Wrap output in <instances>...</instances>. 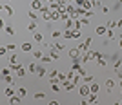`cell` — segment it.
Returning <instances> with one entry per match:
<instances>
[{"instance_id": "1", "label": "cell", "mask_w": 122, "mask_h": 105, "mask_svg": "<svg viewBox=\"0 0 122 105\" xmlns=\"http://www.w3.org/2000/svg\"><path fill=\"white\" fill-rule=\"evenodd\" d=\"M40 15H42V18H44L46 22H53V11H51L47 5L40 9Z\"/></svg>"}, {"instance_id": "2", "label": "cell", "mask_w": 122, "mask_h": 105, "mask_svg": "<svg viewBox=\"0 0 122 105\" xmlns=\"http://www.w3.org/2000/svg\"><path fill=\"white\" fill-rule=\"evenodd\" d=\"M89 94H91L89 85H87V83H82V85H80V89H78V96H80V98H87Z\"/></svg>"}, {"instance_id": "3", "label": "cell", "mask_w": 122, "mask_h": 105, "mask_svg": "<svg viewBox=\"0 0 122 105\" xmlns=\"http://www.w3.org/2000/svg\"><path fill=\"white\" fill-rule=\"evenodd\" d=\"M91 42H93V38H91V36H89V38H86V40L82 42V44H78V51H80L82 55L89 51V44H91Z\"/></svg>"}, {"instance_id": "4", "label": "cell", "mask_w": 122, "mask_h": 105, "mask_svg": "<svg viewBox=\"0 0 122 105\" xmlns=\"http://www.w3.org/2000/svg\"><path fill=\"white\" fill-rule=\"evenodd\" d=\"M33 42H35V44H42V42H44V35L38 33V31H35V33H33Z\"/></svg>"}, {"instance_id": "5", "label": "cell", "mask_w": 122, "mask_h": 105, "mask_svg": "<svg viewBox=\"0 0 122 105\" xmlns=\"http://www.w3.org/2000/svg\"><path fill=\"white\" fill-rule=\"evenodd\" d=\"M31 9L33 11H40L42 9V0H31Z\"/></svg>"}, {"instance_id": "6", "label": "cell", "mask_w": 122, "mask_h": 105, "mask_svg": "<svg viewBox=\"0 0 122 105\" xmlns=\"http://www.w3.org/2000/svg\"><path fill=\"white\" fill-rule=\"evenodd\" d=\"M104 85L107 87V94H109V92L113 91V87H115V80H111V78H107V80L104 82Z\"/></svg>"}, {"instance_id": "7", "label": "cell", "mask_w": 122, "mask_h": 105, "mask_svg": "<svg viewBox=\"0 0 122 105\" xmlns=\"http://www.w3.org/2000/svg\"><path fill=\"white\" fill-rule=\"evenodd\" d=\"M67 55H69V58H80V51H78V47H76V49H69V53H67Z\"/></svg>"}, {"instance_id": "8", "label": "cell", "mask_w": 122, "mask_h": 105, "mask_svg": "<svg viewBox=\"0 0 122 105\" xmlns=\"http://www.w3.org/2000/svg\"><path fill=\"white\" fill-rule=\"evenodd\" d=\"M38 11H33V9H29L27 11V16H29V20H33V22H38V15H36Z\"/></svg>"}, {"instance_id": "9", "label": "cell", "mask_w": 122, "mask_h": 105, "mask_svg": "<svg viewBox=\"0 0 122 105\" xmlns=\"http://www.w3.org/2000/svg\"><path fill=\"white\" fill-rule=\"evenodd\" d=\"M95 33H97L98 36H104V35L107 33V27H106V25H98L97 29H95Z\"/></svg>"}, {"instance_id": "10", "label": "cell", "mask_w": 122, "mask_h": 105, "mask_svg": "<svg viewBox=\"0 0 122 105\" xmlns=\"http://www.w3.org/2000/svg\"><path fill=\"white\" fill-rule=\"evenodd\" d=\"M20 51H24V53H31V51H33V45L27 44V42H24V44L20 45Z\"/></svg>"}, {"instance_id": "11", "label": "cell", "mask_w": 122, "mask_h": 105, "mask_svg": "<svg viewBox=\"0 0 122 105\" xmlns=\"http://www.w3.org/2000/svg\"><path fill=\"white\" fill-rule=\"evenodd\" d=\"M36 29H38V22H33V20H31L29 25H27V31H29V33H35Z\"/></svg>"}, {"instance_id": "12", "label": "cell", "mask_w": 122, "mask_h": 105, "mask_svg": "<svg viewBox=\"0 0 122 105\" xmlns=\"http://www.w3.org/2000/svg\"><path fill=\"white\" fill-rule=\"evenodd\" d=\"M2 11H4V13H7V16H13V15H15V11H13V7H11V5H2Z\"/></svg>"}, {"instance_id": "13", "label": "cell", "mask_w": 122, "mask_h": 105, "mask_svg": "<svg viewBox=\"0 0 122 105\" xmlns=\"http://www.w3.org/2000/svg\"><path fill=\"white\" fill-rule=\"evenodd\" d=\"M89 89H91V92H93V94H97V92H98V89H100V85H98L97 82H91V83H89Z\"/></svg>"}, {"instance_id": "14", "label": "cell", "mask_w": 122, "mask_h": 105, "mask_svg": "<svg viewBox=\"0 0 122 105\" xmlns=\"http://www.w3.org/2000/svg\"><path fill=\"white\" fill-rule=\"evenodd\" d=\"M7 103H22V96H20V94H18V96L13 94V96L9 98V101H7Z\"/></svg>"}, {"instance_id": "15", "label": "cell", "mask_w": 122, "mask_h": 105, "mask_svg": "<svg viewBox=\"0 0 122 105\" xmlns=\"http://www.w3.org/2000/svg\"><path fill=\"white\" fill-rule=\"evenodd\" d=\"M4 94L7 96V98H11V96L15 94V91H13V85H9V87H5V89H4Z\"/></svg>"}, {"instance_id": "16", "label": "cell", "mask_w": 122, "mask_h": 105, "mask_svg": "<svg viewBox=\"0 0 122 105\" xmlns=\"http://www.w3.org/2000/svg\"><path fill=\"white\" fill-rule=\"evenodd\" d=\"M25 74H27V73H25V67H24V65H20L18 71H16V76H18V78H24Z\"/></svg>"}, {"instance_id": "17", "label": "cell", "mask_w": 122, "mask_h": 105, "mask_svg": "<svg viewBox=\"0 0 122 105\" xmlns=\"http://www.w3.org/2000/svg\"><path fill=\"white\" fill-rule=\"evenodd\" d=\"M31 55H33V58H36V60H42V58H44V53H42V51H31Z\"/></svg>"}, {"instance_id": "18", "label": "cell", "mask_w": 122, "mask_h": 105, "mask_svg": "<svg viewBox=\"0 0 122 105\" xmlns=\"http://www.w3.org/2000/svg\"><path fill=\"white\" fill-rule=\"evenodd\" d=\"M51 36H53L55 40H58V38H64V31H53V33H51Z\"/></svg>"}, {"instance_id": "19", "label": "cell", "mask_w": 122, "mask_h": 105, "mask_svg": "<svg viewBox=\"0 0 122 105\" xmlns=\"http://www.w3.org/2000/svg\"><path fill=\"white\" fill-rule=\"evenodd\" d=\"M104 36H106V38H107L109 42H111V40H115V31H113V29H107V33H106Z\"/></svg>"}, {"instance_id": "20", "label": "cell", "mask_w": 122, "mask_h": 105, "mask_svg": "<svg viewBox=\"0 0 122 105\" xmlns=\"http://www.w3.org/2000/svg\"><path fill=\"white\" fill-rule=\"evenodd\" d=\"M87 103H98V98H97V94H93V92H91V94L87 96Z\"/></svg>"}, {"instance_id": "21", "label": "cell", "mask_w": 122, "mask_h": 105, "mask_svg": "<svg viewBox=\"0 0 122 105\" xmlns=\"http://www.w3.org/2000/svg\"><path fill=\"white\" fill-rule=\"evenodd\" d=\"M73 38V29H66L64 31V40H71Z\"/></svg>"}, {"instance_id": "22", "label": "cell", "mask_w": 122, "mask_h": 105, "mask_svg": "<svg viewBox=\"0 0 122 105\" xmlns=\"http://www.w3.org/2000/svg\"><path fill=\"white\" fill-rule=\"evenodd\" d=\"M36 69H38V67H36L35 62H31V64L27 65V71H29V73H33V74H36Z\"/></svg>"}, {"instance_id": "23", "label": "cell", "mask_w": 122, "mask_h": 105, "mask_svg": "<svg viewBox=\"0 0 122 105\" xmlns=\"http://www.w3.org/2000/svg\"><path fill=\"white\" fill-rule=\"evenodd\" d=\"M66 29H75V20L73 18H67L66 20Z\"/></svg>"}, {"instance_id": "24", "label": "cell", "mask_w": 122, "mask_h": 105, "mask_svg": "<svg viewBox=\"0 0 122 105\" xmlns=\"http://www.w3.org/2000/svg\"><path fill=\"white\" fill-rule=\"evenodd\" d=\"M49 56L53 58V60H58V58H60V56H58V51H56V49H49Z\"/></svg>"}, {"instance_id": "25", "label": "cell", "mask_w": 122, "mask_h": 105, "mask_svg": "<svg viewBox=\"0 0 122 105\" xmlns=\"http://www.w3.org/2000/svg\"><path fill=\"white\" fill-rule=\"evenodd\" d=\"M120 65H122V58H117L115 64H113V69H115V71H120Z\"/></svg>"}, {"instance_id": "26", "label": "cell", "mask_w": 122, "mask_h": 105, "mask_svg": "<svg viewBox=\"0 0 122 105\" xmlns=\"http://www.w3.org/2000/svg\"><path fill=\"white\" fill-rule=\"evenodd\" d=\"M36 76H38V78L46 76V69H44V67H38V69H36Z\"/></svg>"}, {"instance_id": "27", "label": "cell", "mask_w": 122, "mask_h": 105, "mask_svg": "<svg viewBox=\"0 0 122 105\" xmlns=\"http://www.w3.org/2000/svg\"><path fill=\"white\" fill-rule=\"evenodd\" d=\"M102 58V53H98V51H95V53H93V62H98Z\"/></svg>"}, {"instance_id": "28", "label": "cell", "mask_w": 122, "mask_h": 105, "mask_svg": "<svg viewBox=\"0 0 122 105\" xmlns=\"http://www.w3.org/2000/svg\"><path fill=\"white\" fill-rule=\"evenodd\" d=\"M4 31L7 33V35H15V29H13L11 25H5V27H4Z\"/></svg>"}, {"instance_id": "29", "label": "cell", "mask_w": 122, "mask_h": 105, "mask_svg": "<svg viewBox=\"0 0 122 105\" xmlns=\"http://www.w3.org/2000/svg\"><path fill=\"white\" fill-rule=\"evenodd\" d=\"M106 27H107V29H115V27H117V22L109 20V22H107V24H106Z\"/></svg>"}, {"instance_id": "30", "label": "cell", "mask_w": 122, "mask_h": 105, "mask_svg": "<svg viewBox=\"0 0 122 105\" xmlns=\"http://www.w3.org/2000/svg\"><path fill=\"white\" fill-rule=\"evenodd\" d=\"M64 47H66V45L62 44V42H55V49H56V51H62Z\"/></svg>"}, {"instance_id": "31", "label": "cell", "mask_w": 122, "mask_h": 105, "mask_svg": "<svg viewBox=\"0 0 122 105\" xmlns=\"http://www.w3.org/2000/svg\"><path fill=\"white\" fill-rule=\"evenodd\" d=\"M9 64H18V56H16V55H11L9 56Z\"/></svg>"}, {"instance_id": "32", "label": "cell", "mask_w": 122, "mask_h": 105, "mask_svg": "<svg viewBox=\"0 0 122 105\" xmlns=\"http://www.w3.org/2000/svg\"><path fill=\"white\" fill-rule=\"evenodd\" d=\"M91 82H93V76H91V74H86V76H84V83H87V85H89Z\"/></svg>"}, {"instance_id": "33", "label": "cell", "mask_w": 122, "mask_h": 105, "mask_svg": "<svg viewBox=\"0 0 122 105\" xmlns=\"http://www.w3.org/2000/svg\"><path fill=\"white\" fill-rule=\"evenodd\" d=\"M4 82L7 85H13V78H11V74H7V76H4Z\"/></svg>"}, {"instance_id": "34", "label": "cell", "mask_w": 122, "mask_h": 105, "mask_svg": "<svg viewBox=\"0 0 122 105\" xmlns=\"http://www.w3.org/2000/svg\"><path fill=\"white\" fill-rule=\"evenodd\" d=\"M18 94H20L22 98H25V94H27V91H25V87H20V89H18Z\"/></svg>"}, {"instance_id": "35", "label": "cell", "mask_w": 122, "mask_h": 105, "mask_svg": "<svg viewBox=\"0 0 122 105\" xmlns=\"http://www.w3.org/2000/svg\"><path fill=\"white\" fill-rule=\"evenodd\" d=\"M97 64H98V67H106V65H107V60H104V58H100V60H98Z\"/></svg>"}, {"instance_id": "36", "label": "cell", "mask_w": 122, "mask_h": 105, "mask_svg": "<svg viewBox=\"0 0 122 105\" xmlns=\"http://www.w3.org/2000/svg\"><path fill=\"white\" fill-rule=\"evenodd\" d=\"M56 2H58V5H60V7H66V5L69 4V0H56Z\"/></svg>"}, {"instance_id": "37", "label": "cell", "mask_w": 122, "mask_h": 105, "mask_svg": "<svg viewBox=\"0 0 122 105\" xmlns=\"http://www.w3.org/2000/svg\"><path fill=\"white\" fill-rule=\"evenodd\" d=\"M7 51H9V49H7V47H4V45H2V47H0V56L4 58V56H5V53H7Z\"/></svg>"}, {"instance_id": "38", "label": "cell", "mask_w": 122, "mask_h": 105, "mask_svg": "<svg viewBox=\"0 0 122 105\" xmlns=\"http://www.w3.org/2000/svg\"><path fill=\"white\" fill-rule=\"evenodd\" d=\"M44 98H46L44 92H36V94H35V100H44Z\"/></svg>"}, {"instance_id": "39", "label": "cell", "mask_w": 122, "mask_h": 105, "mask_svg": "<svg viewBox=\"0 0 122 105\" xmlns=\"http://www.w3.org/2000/svg\"><path fill=\"white\" fill-rule=\"evenodd\" d=\"M49 78H58V71H56V69H53V71L49 73Z\"/></svg>"}, {"instance_id": "40", "label": "cell", "mask_w": 122, "mask_h": 105, "mask_svg": "<svg viewBox=\"0 0 122 105\" xmlns=\"http://www.w3.org/2000/svg\"><path fill=\"white\" fill-rule=\"evenodd\" d=\"M42 62H46V64H47V62H53V58H51V56H49V53H47V55H44V58H42Z\"/></svg>"}, {"instance_id": "41", "label": "cell", "mask_w": 122, "mask_h": 105, "mask_svg": "<svg viewBox=\"0 0 122 105\" xmlns=\"http://www.w3.org/2000/svg\"><path fill=\"white\" fill-rule=\"evenodd\" d=\"M7 49H9V51H15L16 45H15V44H7Z\"/></svg>"}, {"instance_id": "42", "label": "cell", "mask_w": 122, "mask_h": 105, "mask_svg": "<svg viewBox=\"0 0 122 105\" xmlns=\"http://www.w3.org/2000/svg\"><path fill=\"white\" fill-rule=\"evenodd\" d=\"M82 27V24H80V20H75V29H80Z\"/></svg>"}, {"instance_id": "43", "label": "cell", "mask_w": 122, "mask_h": 105, "mask_svg": "<svg viewBox=\"0 0 122 105\" xmlns=\"http://www.w3.org/2000/svg\"><path fill=\"white\" fill-rule=\"evenodd\" d=\"M93 2V7H98V5H100V0H91Z\"/></svg>"}, {"instance_id": "44", "label": "cell", "mask_w": 122, "mask_h": 105, "mask_svg": "<svg viewBox=\"0 0 122 105\" xmlns=\"http://www.w3.org/2000/svg\"><path fill=\"white\" fill-rule=\"evenodd\" d=\"M102 13H106V15H107V13H109V7H107V5H104V7H102Z\"/></svg>"}, {"instance_id": "45", "label": "cell", "mask_w": 122, "mask_h": 105, "mask_svg": "<svg viewBox=\"0 0 122 105\" xmlns=\"http://www.w3.org/2000/svg\"><path fill=\"white\" fill-rule=\"evenodd\" d=\"M84 2H86V0H76V5H78V7H80V5L84 4Z\"/></svg>"}, {"instance_id": "46", "label": "cell", "mask_w": 122, "mask_h": 105, "mask_svg": "<svg viewBox=\"0 0 122 105\" xmlns=\"http://www.w3.org/2000/svg\"><path fill=\"white\" fill-rule=\"evenodd\" d=\"M117 27H122V18H120V20H117Z\"/></svg>"}, {"instance_id": "47", "label": "cell", "mask_w": 122, "mask_h": 105, "mask_svg": "<svg viewBox=\"0 0 122 105\" xmlns=\"http://www.w3.org/2000/svg\"><path fill=\"white\" fill-rule=\"evenodd\" d=\"M118 47H120V49H122V38H120V40H118Z\"/></svg>"}, {"instance_id": "48", "label": "cell", "mask_w": 122, "mask_h": 105, "mask_svg": "<svg viewBox=\"0 0 122 105\" xmlns=\"http://www.w3.org/2000/svg\"><path fill=\"white\" fill-rule=\"evenodd\" d=\"M118 85H120V87H122V78H118Z\"/></svg>"}, {"instance_id": "49", "label": "cell", "mask_w": 122, "mask_h": 105, "mask_svg": "<svg viewBox=\"0 0 122 105\" xmlns=\"http://www.w3.org/2000/svg\"><path fill=\"white\" fill-rule=\"evenodd\" d=\"M46 2H47V4H49V2H53V0H46Z\"/></svg>"}, {"instance_id": "50", "label": "cell", "mask_w": 122, "mask_h": 105, "mask_svg": "<svg viewBox=\"0 0 122 105\" xmlns=\"http://www.w3.org/2000/svg\"><path fill=\"white\" fill-rule=\"evenodd\" d=\"M69 2H73V0H69ZM75 2H76V0H75Z\"/></svg>"}, {"instance_id": "51", "label": "cell", "mask_w": 122, "mask_h": 105, "mask_svg": "<svg viewBox=\"0 0 122 105\" xmlns=\"http://www.w3.org/2000/svg\"><path fill=\"white\" fill-rule=\"evenodd\" d=\"M120 4H122V0H120Z\"/></svg>"}]
</instances>
